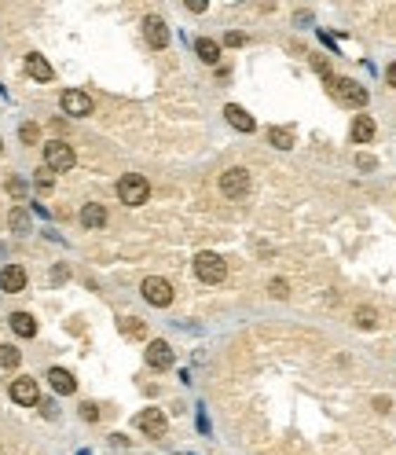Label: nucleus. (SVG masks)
Listing matches in <instances>:
<instances>
[{"label": "nucleus", "mask_w": 396, "mask_h": 455, "mask_svg": "<svg viewBox=\"0 0 396 455\" xmlns=\"http://www.w3.org/2000/svg\"><path fill=\"white\" fill-rule=\"evenodd\" d=\"M48 382H52V389H55L59 397H70L74 389H77V378L66 367H52V371H48Z\"/></svg>", "instance_id": "13"}, {"label": "nucleus", "mask_w": 396, "mask_h": 455, "mask_svg": "<svg viewBox=\"0 0 396 455\" xmlns=\"http://www.w3.org/2000/svg\"><path fill=\"white\" fill-rule=\"evenodd\" d=\"M268 294H272V298H286V294H290L286 279H272V283H268Z\"/></svg>", "instance_id": "26"}, {"label": "nucleus", "mask_w": 396, "mask_h": 455, "mask_svg": "<svg viewBox=\"0 0 396 455\" xmlns=\"http://www.w3.org/2000/svg\"><path fill=\"white\" fill-rule=\"evenodd\" d=\"M378 133V125L371 114H356V121H352V143H371Z\"/></svg>", "instance_id": "15"}, {"label": "nucleus", "mask_w": 396, "mask_h": 455, "mask_svg": "<svg viewBox=\"0 0 396 455\" xmlns=\"http://www.w3.org/2000/svg\"><path fill=\"white\" fill-rule=\"evenodd\" d=\"M81 224H85V228H103L107 224V209L99 202H88L85 209H81Z\"/></svg>", "instance_id": "17"}, {"label": "nucleus", "mask_w": 396, "mask_h": 455, "mask_svg": "<svg viewBox=\"0 0 396 455\" xmlns=\"http://www.w3.org/2000/svg\"><path fill=\"white\" fill-rule=\"evenodd\" d=\"M334 88L341 95V103H349V107H363V103H367V88L356 85V81H334Z\"/></svg>", "instance_id": "10"}, {"label": "nucleus", "mask_w": 396, "mask_h": 455, "mask_svg": "<svg viewBox=\"0 0 396 455\" xmlns=\"http://www.w3.org/2000/svg\"><path fill=\"white\" fill-rule=\"evenodd\" d=\"M11 331L19 338H33V334H37V319H33L29 312H15L11 316Z\"/></svg>", "instance_id": "18"}, {"label": "nucleus", "mask_w": 396, "mask_h": 455, "mask_svg": "<svg viewBox=\"0 0 396 455\" xmlns=\"http://www.w3.org/2000/svg\"><path fill=\"white\" fill-rule=\"evenodd\" d=\"M312 67H316V74H319V77H326L330 85H334V77H330V67H326V59H323V55H312Z\"/></svg>", "instance_id": "27"}, {"label": "nucleus", "mask_w": 396, "mask_h": 455, "mask_svg": "<svg viewBox=\"0 0 396 455\" xmlns=\"http://www.w3.org/2000/svg\"><path fill=\"white\" fill-rule=\"evenodd\" d=\"M194 52H198V59L202 62H220V44L217 41H209V37H202V41H194Z\"/></svg>", "instance_id": "19"}, {"label": "nucleus", "mask_w": 396, "mask_h": 455, "mask_svg": "<svg viewBox=\"0 0 396 455\" xmlns=\"http://www.w3.org/2000/svg\"><path fill=\"white\" fill-rule=\"evenodd\" d=\"M356 166H359V169H374V158H371V154H359Z\"/></svg>", "instance_id": "33"}, {"label": "nucleus", "mask_w": 396, "mask_h": 455, "mask_svg": "<svg viewBox=\"0 0 396 455\" xmlns=\"http://www.w3.org/2000/svg\"><path fill=\"white\" fill-rule=\"evenodd\" d=\"M0 147H4V143H0Z\"/></svg>", "instance_id": "35"}, {"label": "nucleus", "mask_w": 396, "mask_h": 455, "mask_svg": "<svg viewBox=\"0 0 396 455\" xmlns=\"http://www.w3.org/2000/svg\"><path fill=\"white\" fill-rule=\"evenodd\" d=\"M74 161H77V154H74L70 143H62V140H48V143H44V166L52 169V173L74 169Z\"/></svg>", "instance_id": "2"}, {"label": "nucleus", "mask_w": 396, "mask_h": 455, "mask_svg": "<svg viewBox=\"0 0 396 455\" xmlns=\"http://www.w3.org/2000/svg\"><path fill=\"white\" fill-rule=\"evenodd\" d=\"M8 191L15 194V199H22V194H26V184H22V180H8Z\"/></svg>", "instance_id": "30"}, {"label": "nucleus", "mask_w": 396, "mask_h": 455, "mask_svg": "<svg viewBox=\"0 0 396 455\" xmlns=\"http://www.w3.org/2000/svg\"><path fill=\"white\" fill-rule=\"evenodd\" d=\"M19 136H22V143H37L41 133H37V125H22V128H19Z\"/></svg>", "instance_id": "28"}, {"label": "nucleus", "mask_w": 396, "mask_h": 455, "mask_svg": "<svg viewBox=\"0 0 396 455\" xmlns=\"http://www.w3.org/2000/svg\"><path fill=\"white\" fill-rule=\"evenodd\" d=\"M224 41H227L231 48H242V44H246V34H227Z\"/></svg>", "instance_id": "32"}, {"label": "nucleus", "mask_w": 396, "mask_h": 455, "mask_svg": "<svg viewBox=\"0 0 396 455\" xmlns=\"http://www.w3.org/2000/svg\"><path fill=\"white\" fill-rule=\"evenodd\" d=\"M59 107L66 114H74V118H85V114H92V95L88 92H81V88H66L59 95Z\"/></svg>", "instance_id": "6"}, {"label": "nucleus", "mask_w": 396, "mask_h": 455, "mask_svg": "<svg viewBox=\"0 0 396 455\" xmlns=\"http://www.w3.org/2000/svg\"><path fill=\"white\" fill-rule=\"evenodd\" d=\"M224 121L235 128V133H253V118H250V114H246L239 103H227V107H224Z\"/></svg>", "instance_id": "11"}, {"label": "nucleus", "mask_w": 396, "mask_h": 455, "mask_svg": "<svg viewBox=\"0 0 396 455\" xmlns=\"http://www.w3.org/2000/svg\"><path fill=\"white\" fill-rule=\"evenodd\" d=\"M11 232H19V235L29 232V213L26 209H11Z\"/></svg>", "instance_id": "23"}, {"label": "nucleus", "mask_w": 396, "mask_h": 455, "mask_svg": "<svg viewBox=\"0 0 396 455\" xmlns=\"http://www.w3.org/2000/svg\"><path fill=\"white\" fill-rule=\"evenodd\" d=\"M118 199L125 206H143L147 199H151V184H147L140 173H125L118 180Z\"/></svg>", "instance_id": "1"}, {"label": "nucleus", "mask_w": 396, "mask_h": 455, "mask_svg": "<svg viewBox=\"0 0 396 455\" xmlns=\"http://www.w3.org/2000/svg\"><path fill=\"white\" fill-rule=\"evenodd\" d=\"M136 426H140L147 437H165V411H158V408L140 411V415H136Z\"/></svg>", "instance_id": "8"}, {"label": "nucleus", "mask_w": 396, "mask_h": 455, "mask_svg": "<svg viewBox=\"0 0 396 455\" xmlns=\"http://www.w3.org/2000/svg\"><path fill=\"white\" fill-rule=\"evenodd\" d=\"M33 184H37V191H41V194H48V191H52V187H55V180H52V169H48V166H44V169L37 173V180H33Z\"/></svg>", "instance_id": "24"}, {"label": "nucleus", "mask_w": 396, "mask_h": 455, "mask_svg": "<svg viewBox=\"0 0 396 455\" xmlns=\"http://www.w3.org/2000/svg\"><path fill=\"white\" fill-rule=\"evenodd\" d=\"M194 275L202 283H224V275H227V265H224V257L217 253H194Z\"/></svg>", "instance_id": "3"}, {"label": "nucleus", "mask_w": 396, "mask_h": 455, "mask_svg": "<svg viewBox=\"0 0 396 455\" xmlns=\"http://www.w3.org/2000/svg\"><path fill=\"white\" fill-rule=\"evenodd\" d=\"M121 331H125L128 338H143V323H140V319H121Z\"/></svg>", "instance_id": "25"}, {"label": "nucleus", "mask_w": 396, "mask_h": 455, "mask_svg": "<svg viewBox=\"0 0 396 455\" xmlns=\"http://www.w3.org/2000/svg\"><path fill=\"white\" fill-rule=\"evenodd\" d=\"M0 286H4L8 294H19V290L26 286V272L19 265H8L4 272H0Z\"/></svg>", "instance_id": "16"}, {"label": "nucleus", "mask_w": 396, "mask_h": 455, "mask_svg": "<svg viewBox=\"0 0 396 455\" xmlns=\"http://www.w3.org/2000/svg\"><path fill=\"white\" fill-rule=\"evenodd\" d=\"M374 323H378V312H374V308H367V305H363V308H356V327L371 331Z\"/></svg>", "instance_id": "21"}, {"label": "nucleus", "mask_w": 396, "mask_h": 455, "mask_svg": "<svg viewBox=\"0 0 396 455\" xmlns=\"http://www.w3.org/2000/svg\"><path fill=\"white\" fill-rule=\"evenodd\" d=\"M81 418H85V422H95V418H99V408H95V404H81Z\"/></svg>", "instance_id": "29"}, {"label": "nucleus", "mask_w": 396, "mask_h": 455, "mask_svg": "<svg viewBox=\"0 0 396 455\" xmlns=\"http://www.w3.org/2000/svg\"><path fill=\"white\" fill-rule=\"evenodd\" d=\"M385 81H389V85L396 88V62H389V70H385Z\"/></svg>", "instance_id": "34"}, {"label": "nucleus", "mask_w": 396, "mask_h": 455, "mask_svg": "<svg viewBox=\"0 0 396 455\" xmlns=\"http://www.w3.org/2000/svg\"><path fill=\"white\" fill-rule=\"evenodd\" d=\"M184 8H187V11H194V15H202V11H206L209 4H206V0H187V4H184Z\"/></svg>", "instance_id": "31"}, {"label": "nucleus", "mask_w": 396, "mask_h": 455, "mask_svg": "<svg viewBox=\"0 0 396 455\" xmlns=\"http://www.w3.org/2000/svg\"><path fill=\"white\" fill-rule=\"evenodd\" d=\"M11 400L22 404V408H33V404L41 400L37 382H33V378H15V382H11Z\"/></svg>", "instance_id": "7"}, {"label": "nucleus", "mask_w": 396, "mask_h": 455, "mask_svg": "<svg viewBox=\"0 0 396 455\" xmlns=\"http://www.w3.org/2000/svg\"><path fill=\"white\" fill-rule=\"evenodd\" d=\"M26 74H29L33 81H52V77H55L52 62H48L44 55H37V52H33V55H26Z\"/></svg>", "instance_id": "14"}, {"label": "nucleus", "mask_w": 396, "mask_h": 455, "mask_svg": "<svg viewBox=\"0 0 396 455\" xmlns=\"http://www.w3.org/2000/svg\"><path fill=\"white\" fill-rule=\"evenodd\" d=\"M147 364H151L154 371L173 367V349L165 345V341H151V345H147Z\"/></svg>", "instance_id": "12"}, {"label": "nucleus", "mask_w": 396, "mask_h": 455, "mask_svg": "<svg viewBox=\"0 0 396 455\" xmlns=\"http://www.w3.org/2000/svg\"><path fill=\"white\" fill-rule=\"evenodd\" d=\"M220 191H224V199H246V194H250V173H246L242 166L224 169V176H220Z\"/></svg>", "instance_id": "4"}, {"label": "nucleus", "mask_w": 396, "mask_h": 455, "mask_svg": "<svg viewBox=\"0 0 396 455\" xmlns=\"http://www.w3.org/2000/svg\"><path fill=\"white\" fill-rule=\"evenodd\" d=\"M143 37L151 48H165L169 44V29H165V22L158 19V15H147L143 19Z\"/></svg>", "instance_id": "9"}, {"label": "nucleus", "mask_w": 396, "mask_h": 455, "mask_svg": "<svg viewBox=\"0 0 396 455\" xmlns=\"http://www.w3.org/2000/svg\"><path fill=\"white\" fill-rule=\"evenodd\" d=\"M19 360H22V352L15 345H0V367H19Z\"/></svg>", "instance_id": "22"}, {"label": "nucleus", "mask_w": 396, "mask_h": 455, "mask_svg": "<svg viewBox=\"0 0 396 455\" xmlns=\"http://www.w3.org/2000/svg\"><path fill=\"white\" fill-rule=\"evenodd\" d=\"M143 298H147V305L165 308V305H173V286L165 283L161 275H147L143 279Z\"/></svg>", "instance_id": "5"}, {"label": "nucleus", "mask_w": 396, "mask_h": 455, "mask_svg": "<svg viewBox=\"0 0 396 455\" xmlns=\"http://www.w3.org/2000/svg\"><path fill=\"white\" fill-rule=\"evenodd\" d=\"M268 140L275 143L279 151H290V147H293V133H290V128H279V125L268 128Z\"/></svg>", "instance_id": "20"}]
</instances>
